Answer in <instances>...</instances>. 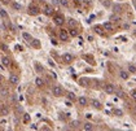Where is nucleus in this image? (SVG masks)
<instances>
[{"instance_id":"0eeeda50","label":"nucleus","mask_w":136,"mask_h":131,"mask_svg":"<svg viewBox=\"0 0 136 131\" xmlns=\"http://www.w3.org/2000/svg\"><path fill=\"white\" fill-rule=\"evenodd\" d=\"M53 7L52 5H48V4H45L44 5V14H47V16H52L53 14Z\"/></svg>"},{"instance_id":"bb28decb","label":"nucleus","mask_w":136,"mask_h":131,"mask_svg":"<svg viewBox=\"0 0 136 131\" xmlns=\"http://www.w3.org/2000/svg\"><path fill=\"white\" fill-rule=\"evenodd\" d=\"M115 116H118V117H121V116H123V113H122V110L121 109H115Z\"/></svg>"},{"instance_id":"ea45409f","label":"nucleus","mask_w":136,"mask_h":131,"mask_svg":"<svg viewBox=\"0 0 136 131\" xmlns=\"http://www.w3.org/2000/svg\"><path fill=\"white\" fill-rule=\"evenodd\" d=\"M134 110H135V113H136V106H135V109H134Z\"/></svg>"},{"instance_id":"dca6fc26","label":"nucleus","mask_w":136,"mask_h":131,"mask_svg":"<svg viewBox=\"0 0 136 131\" xmlns=\"http://www.w3.org/2000/svg\"><path fill=\"white\" fill-rule=\"evenodd\" d=\"M35 84L38 87H43V84H44V81L40 78V77H38V78H35Z\"/></svg>"},{"instance_id":"c85d7f7f","label":"nucleus","mask_w":136,"mask_h":131,"mask_svg":"<svg viewBox=\"0 0 136 131\" xmlns=\"http://www.w3.org/2000/svg\"><path fill=\"white\" fill-rule=\"evenodd\" d=\"M95 30L97 31L99 34H103V30H101V27H100V26H95Z\"/></svg>"},{"instance_id":"7c9ffc66","label":"nucleus","mask_w":136,"mask_h":131,"mask_svg":"<svg viewBox=\"0 0 136 131\" xmlns=\"http://www.w3.org/2000/svg\"><path fill=\"white\" fill-rule=\"evenodd\" d=\"M40 131H51V129H49V127H43Z\"/></svg>"},{"instance_id":"c756f323","label":"nucleus","mask_w":136,"mask_h":131,"mask_svg":"<svg viewBox=\"0 0 136 131\" xmlns=\"http://www.w3.org/2000/svg\"><path fill=\"white\" fill-rule=\"evenodd\" d=\"M111 21H117L118 22V21H121V18H119V17H117V16H113L111 17Z\"/></svg>"},{"instance_id":"f8f14e48","label":"nucleus","mask_w":136,"mask_h":131,"mask_svg":"<svg viewBox=\"0 0 136 131\" xmlns=\"http://www.w3.org/2000/svg\"><path fill=\"white\" fill-rule=\"evenodd\" d=\"M22 38H24L26 42H29V43H31V42H32V36L30 35L29 33H24V34H22Z\"/></svg>"},{"instance_id":"cd10ccee","label":"nucleus","mask_w":136,"mask_h":131,"mask_svg":"<svg viewBox=\"0 0 136 131\" xmlns=\"http://www.w3.org/2000/svg\"><path fill=\"white\" fill-rule=\"evenodd\" d=\"M131 98H132L134 100H136V90L131 91Z\"/></svg>"},{"instance_id":"6e6552de","label":"nucleus","mask_w":136,"mask_h":131,"mask_svg":"<svg viewBox=\"0 0 136 131\" xmlns=\"http://www.w3.org/2000/svg\"><path fill=\"white\" fill-rule=\"evenodd\" d=\"M67 39H69V33L65 31V30H61L60 31V40L61 42H67Z\"/></svg>"},{"instance_id":"9d476101","label":"nucleus","mask_w":136,"mask_h":131,"mask_svg":"<svg viewBox=\"0 0 136 131\" xmlns=\"http://www.w3.org/2000/svg\"><path fill=\"white\" fill-rule=\"evenodd\" d=\"M1 62H3V65H4V66H7V67H9V66H10V64H12L10 59H9V57H7V56H4V57L1 59Z\"/></svg>"},{"instance_id":"1a4fd4ad","label":"nucleus","mask_w":136,"mask_h":131,"mask_svg":"<svg viewBox=\"0 0 136 131\" xmlns=\"http://www.w3.org/2000/svg\"><path fill=\"white\" fill-rule=\"evenodd\" d=\"M103 27H104V30H106V31H114V25H113L111 22H105Z\"/></svg>"},{"instance_id":"7ed1b4c3","label":"nucleus","mask_w":136,"mask_h":131,"mask_svg":"<svg viewBox=\"0 0 136 131\" xmlns=\"http://www.w3.org/2000/svg\"><path fill=\"white\" fill-rule=\"evenodd\" d=\"M53 21H54V25H57V26H62L65 24V18H64V16H61V14H56Z\"/></svg>"},{"instance_id":"f3484780","label":"nucleus","mask_w":136,"mask_h":131,"mask_svg":"<svg viewBox=\"0 0 136 131\" xmlns=\"http://www.w3.org/2000/svg\"><path fill=\"white\" fill-rule=\"evenodd\" d=\"M91 104H92V106H95V108H97V109H100L101 108V104H100V101L99 100H91Z\"/></svg>"},{"instance_id":"f03ea898","label":"nucleus","mask_w":136,"mask_h":131,"mask_svg":"<svg viewBox=\"0 0 136 131\" xmlns=\"http://www.w3.org/2000/svg\"><path fill=\"white\" fill-rule=\"evenodd\" d=\"M52 94H53L54 96H62V95H64V90H62L61 86L56 84V86L52 87Z\"/></svg>"},{"instance_id":"5701e85b","label":"nucleus","mask_w":136,"mask_h":131,"mask_svg":"<svg viewBox=\"0 0 136 131\" xmlns=\"http://www.w3.org/2000/svg\"><path fill=\"white\" fill-rule=\"evenodd\" d=\"M69 34H70L71 36H77V35H78V31H77V29H70Z\"/></svg>"},{"instance_id":"aec40b11","label":"nucleus","mask_w":136,"mask_h":131,"mask_svg":"<svg viewBox=\"0 0 136 131\" xmlns=\"http://www.w3.org/2000/svg\"><path fill=\"white\" fill-rule=\"evenodd\" d=\"M31 121V117H30V114H27V113H25L24 114V123H29Z\"/></svg>"},{"instance_id":"e433bc0d","label":"nucleus","mask_w":136,"mask_h":131,"mask_svg":"<svg viewBox=\"0 0 136 131\" xmlns=\"http://www.w3.org/2000/svg\"><path fill=\"white\" fill-rule=\"evenodd\" d=\"M52 44H54V45L57 44V42H56V39H52Z\"/></svg>"},{"instance_id":"412c9836","label":"nucleus","mask_w":136,"mask_h":131,"mask_svg":"<svg viewBox=\"0 0 136 131\" xmlns=\"http://www.w3.org/2000/svg\"><path fill=\"white\" fill-rule=\"evenodd\" d=\"M12 8L16 9V10H21V9H22V7H21L18 3H12Z\"/></svg>"},{"instance_id":"a878e982","label":"nucleus","mask_w":136,"mask_h":131,"mask_svg":"<svg viewBox=\"0 0 136 131\" xmlns=\"http://www.w3.org/2000/svg\"><path fill=\"white\" fill-rule=\"evenodd\" d=\"M60 4L64 5V7H67L69 5V0H60Z\"/></svg>"},{"instance_id":"2eb2a0df","label":"nucleus","mask_w":136,"mask_h":131,"mask_svg":"<svg viewBox=\"0 0 136 131\" xmlns=\"http://www.w3.org/2000/svg\"><path fill=\"white\" fill-rule=\"evenodd\" d=\"M67 25L70 26V29H75V26H77V21L74 18H70V20H67Z\"/></svg>"},{"instance_id":"39448f33","label":"nucleus","mask_w":136,"mask_h":131,"mask_svg":"<svg viewBox=\"0 0 136 131\" xmlns=\"http://www.w3.org/2000/svg\"><path fill=\"white\" fill-rule=\"evenodd\" d=\"M9 83L13 84V86H17V84L20 83V78L18 75H16V74H12V75L9 77Z\"/></svg>"},{"instance_id":"f704fd0d","label":"nucleus","mask_w":136,"mask_h":131,"mask_svg":"<svg viewBox=\"0 0 136 131\" xmlns=\"http://www.w3.org/2000/svg\"><path fill=\"white\" fill-rule=\"evenodd\" d=\"M0 13H1V16H4V17H8V16H7V13H5L4 10H1V12H0Z\"/></svg>"},{"instance_id":"b1692460","label":"nucleus","mask_w":136,"mask_h":131,"mask_svg":"<svg viewBox=\"0 0 136 131\" xmlns=\"http://www.w3.org/2000/svg\"><path fill=\"white\" fill-rule=\"evenodd\" d=\"M128 71L130 73H136V66L135 65H128Z\"/></svg>"},{"instance_id":"72a5a7b5","label":"nucleus","mask_w":136,"mask_h":131,"mask_svg":"<svg viewBox=\"0 0 136 131\" xmlns=\"http://www.w3.org/2000/svg\"><path fill=\"white\" fill-rule=\"evenodd\" d=\"M66 105H67V106H71V105H73V104H71V101H70V100H69V101H66Z\"/></svg>"},{"instance_id":"473e14b6","label":"nucleus","mask_w":136,"mask_h":131,"mask_svg":"<svg viewBox=\"0 0 136 131\" xmlns=\"http://www.w3.org/2000/svg\"><path fill=\"white\" fill-rule=\"evenodd\" d=\"M1 49H4V51H8V48H7V45H4V44H1Z\"/></svg>"},{"instance_id":"f257e3e1","label":"nucleus","mask_w":136,"mask_h":131,"mask_svg":"<svg viewBox=\"0 0 136 131\" xmlns=\"http://www.w3.org/2000/svg\"><path fill=\"white\" fill-rule=\"evenodd\" d=\"M29 13H30L31 16H38L39 13H40V9H39L38 5L30 4V5H29Z\"/></svg>"},{"instance_id":"4468645a","label":"nucleus","mask_w":136,"mask_h":131,"mask_svg":"<svg viewBox=\"0 0 136 131\" xmlns=\"http://www.w3.org/2000/svg\"><path fill=\"white\" fill-rule=\"evenodd\" d=\"M66 96H67V99H69L70 101H75L77 100V96H75V94L74 92H66Z\"/></svg>"},{"instance_id":"20e7f679","label":"nucleus","mask_w":136,"mask_h":131,"mask_svg":"<svg viewBox=\"0 0 136 131\" xmlns=\"http://www.w3.org/2000/svg\"><path fill=\"white\" fill-rule=\"evenodd\" d=\"M104 91L108 94V95H113L115 92V87H114V84H111V83H108L106 86L104 87Z\"/></svg>"},{"instance_id":"4be33fe9","label":"nucleus","mask_w":136,"mask_h":131,"mask_svg":"<svg viewBox=\"0 0 136 131\" xmlns=\"http://www.w3.org/2000/svg\"><path fill=\"white\" fill-rule=\"evenodd\" d=\"M35 69H36V71L42 73V71H43V66H42L40 64H38V62H36V64H35Z\"/></svg>"},{"instance_id":"6ab92c4d","label":"nucleus","mask_w":136,"mask_h":131,"mask_svg":"<svg viewBox=\"0 0 136 131\" xmlns=\"http://www.w3.org/2000/svg\"><path fill=\"white\" fill-rule=\"evenodd\" d=\"M119 75H121L122 79H128V73L124 71V70H121V71H119Z\"/></svg>"},{"instance_id":"4c0bfd02","label":"nucleus","mask_w":136,"mask_h":131,"mask_svg":"<svg viewBox=\"0 0 136 131\" xmlns=\"http://www.w3.org/2000/svg\"><path fill=\"white\" fill-rule=\"evenodd\" d=\"M134 7H135V9H136V0H134Z\"/></svg>"},{"instance_id":"58836bf2","label":"nucleus","mask_w":136,"mask_h":131,"mask_svg":"<svg viewBox=\"0 0 136 131\" xmlns=\"http://www.w3.org/2000/svg\"><path fill=\"white\" fill-rule=\"evenodd\" d=\"M1 81H3V77H1V75H0V82H1Z\"/></svg>"},{"instance_id":"a211bd4d","label":"nucleus","mask_w":136,"mask_h":131,"mask_svg":"<svg viewBox=\"0 0 136 131\" xmlns=\"http://www.w3.org/2000/svg\"><path fill=\"white\" fill-rule=\"evenodd\" d=\"M8 113H9V108L8 106H3L1 110H0V114H1V116H7Z\"/></svg>"},{"instance_id":"423d86ee","label":"nucleus","mask_w":136,"mask_h":131,"mask_svg":"<svg viewBox=\"0 0 136 131\" xmlns=\"http://www.w3.org/2000/svg\"><path fill=\"white\" fill-rule=\"evenodd\" d=\"M62 60H64V62H66V64H70V62H73V60H74V56L71 53H65L62 56Z\"/></svg>"},{"instance_id":"2f4dec72","label":"nucleus","mask_w":136,"mask_h":131,"mask_svg":"<svg viewBox=\"0 0 136 131\" xmlns=\"http://www.w3.org/2000/svg\"><path fill=\"white\" fill-rule=\"evenodd\" d=\"M49 73H51V75H52V77H53L54 79H56V78H57V75H56V74H54L53 71H49Z\"/></svg>"},{"instance_id":"9b49d317","label":"nucleus","mask_w":136,"mask_h":131,"mask_svg":"<svg viewBox=\"0 0 136 131\" xmlns=\"http://www.w3.org/2000/svg\"><path fill=\"white\" fill-rule=\"evenodd\" d=\"M83 129H84V131H93V125L91 122H86L83 125Z\"/></svg>"},{"instance_id":"393cba45","label":"nucleus","mask_w":136,"mask_h":131,"mask_svg":"<svg viewBox=\"0 0 136 131\" xmlns=\"http://www.w3.org/2000/svg\"><path fill=\"white\" fill-rule=\"evenodd\" d=\"M8 92H9V90H8V88H5V87H4V88H1V91H0V94H1L3 96H7V95H8Z\"/></svg>"},{"instance_id":"c9c22d12","label":"nucleus","mask_w":136,"mask_h":131,"mask_svg":"<svg viewBox=\"0 0 136 131\" xmlns=\"http://www.w3.org/2000/svg\"><path fill=\"white\" fill-rule=\"evenodd\" d=\"M53 4H60V0H53Z\"/></svg>"},{"instance_id":"ddd939ff","label":"nucleus","mask_w":136,"mask_h":131,"mask_svg":"<svg viewBox=\"0 0 136 131\" xmlns=\"http://www.w3.org/2000/svg\"><path fill=\"white\" fill-rule=\"evenodd\" d=\"M78 101H79V104H81L82 106H86V105L88 104V100L84 98V96H81V98L78 99Z\"/></svg>"}]
</instances>
